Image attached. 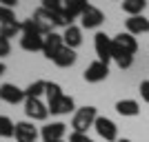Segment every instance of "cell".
Segmentation results:
<instances>
[{
    "instance_id": "17",
    "label": "cell",
    "mask_w": 149,
    "mask_h": 142,
    "mask_svg": "<svg viewBox=\"0 0 149 142\" xmlns=\"http://www.w3.org/2000/svg\"><path fill=\"white\" fill-rule=\"evenodd\" d=\"M76 51L74 49H69V47H62L60 49V53H58L56 58H54V62H56V67H60V69H67V67H71L76 62Z\"/></svg>"
},
{
    "instance_id": "7",
    "label": "cell",
    "mask_w": 149,
    "mask_h": 142,
    "mask_svg": "<svg viewBox=\"0 0 149 142\" xmlns=\"http://www.w3.org/2000/svg\"><path fill=\"white\" fill-rule=\"evenodd\" d=\"M107 76H109V64H105V62H100V60L91 62V64L82 71V78L87 82H102Z\"/></svg>"
},
{
    "instance_id": "5",
    "label": "cell",
    "mask_w": 149,
    "mask_h": 142,
    "mask_svg": "<svg viewBox=\"0 0 149 142\" xmlns=\"http://www.w3.org/2000/svg\"><path fill=\"white\" fill-rule=\"evenodd\" d=\"M93 129L98 131V136L105 138L107 142H116V140H118V127H116V122L109 120V118H105V116H98V120H96V124H93Z\"/></svg>"
},
{
    "instance_id": "21",
    "label": "cell",
    "mask_w": 149,
    "mask_h": 142,
    "mask_svg": "<svg viewBox=\"0 0 149 142\" xmlns=\"http://www.w3.org/2000/svg\"><path fill=\"white\" fill-rule=\"evenodd\" d=\"M16 136V124L11 122V118L0 116V138H13Z\"/></svg>"
},
{
    "instance_id": "22",
    "label": "cell",
    "mask_w": 149,
    "mask_h": 142,
    "mask_svg": "<svg viewBox=\"0 0 149 142\" xmlns=\"http://www.w3.org/2000/svg\"><path fill=\"white\" fill-rule=\"evenodd\" d=\"M45 96H47V102H54V100H58L60 96H65V93H62V87L58 85V82H47Z\"/></svg>"
},
{
    "instance_id": "8",
    "label": "cell",
    "mask_w": 149,
    "mask_h": 142,
    "mask_svg": "<svg viewBox=\"0 0 149 142\" xmlns=\"http://www.w3.org/2000/svg\"><path fill=\"white\" fill-rule=\"evenodd\" d=\"M102 22H105V13L93 5H89L87 11L80 16V27L82 29H96V27H100Z\"/></svg>"
},
{
    "instance_id": "18",
    "label": "cell",
    "mask_w": 149,
    "mask_h": 142,
    "mask_svg": "<svg viewBox=\"0 0 149 142\" xmlns=\"http://www.w3.org/2000/svg\"><path fill=\"white\" fill-rule=\"evenodd\" d=\"M147 2L145 0H125L123 2V11L129 13V16H143Z\"/></svg>"
},
{
    "instance_id": "11",
    "label": "cell",
    "mask_w": 149,
    "mask_h": 142,
    "mask_svg": "<svg viewBox=\"0 0 149 142\" xmlns=\"http://www.w3.org/2000/svg\"><path fill=\"white\" fill-rule=\"evenodd\" d=\"M16 142H36L38 140V129L33 122H16Z\"/></svg>"
},
{
    "instance_id": "9",
    "label": "cell",
    "mask_w": 149,
    "mask_h": 142,
    "mask_svg": "<svg viewBox=\"0 0 149 142\" xmlns=\"http://www.w3.org/2000/svg\"><path fill=\"white\" fill-rule=\"evenodd\" d=\"M0 100H5L7 105H18L22 100H27L25 89H20V87L11 85V82H5V85H0Z\"/></svg>"
},
{
    "instance_id": "3",
    "label": "cell",
    "mask_w": 149,
    "mask_h": 142,
    "mask_svg": "<svg viewBox=\"0 0 149 142\" xmlns=\"http://www.w3.org/2000/svg\"><path fill=\"white\" fill-rule=\"evenodd\" d=\"M25 113H27V118H31V120L42 122V120L49 118V107L42 105L40 98H27L25 100Z\"/></svg>"
},
{
    "instance_id": "15",
    "label": "cell",
    "mask_w": 149,
    "mask_h": 142,
    "mask_svg": "<svg viewBox=\"0 0 149 142\" xmlns=\"http://www.w3.org/2000/svg\"><path fill=\"white\" fill-rule=\"evenodd\" d=\"M62 40H65V47H69V49L80 47V42H82V31H80V27H76V25L67 27L65 33H62Z\"/></svg>"
},
{
    "instance_id": "29",
    "label": "cell",
    "mask_w": 149,
    "mask_h": 142,
    "mask_svg": "<svg viewBox=\"0 0 149 142\" xmlns=\"http://www.w3.org/2000/svg\"><path fill=\"white\" fill-rule=\"evenodd\" d=\"M60 142H62V140H60Z\"/></svg>"
},
{
    "instance_id": "26",
    "label": "cell",
    "mask_w": 149,
    "mask_h": 142,
    "mask_svg": "<svg viewBox=\"0 0 149 142\" xmlns=\"http://www.w3.org/2000/svg\"><path fill=\"white\" fill-rule=\"evenodd\" d=\"M140 98H143L145 102H149V80L140 82Z\"/></svg>"
},
{
    "instance_id": "1",
    "label": "cell",
    "mask_w": 149,
    "mask_h": 142,
    "mask_svg": "<svg viewBox=\"0 0 149 142\" xmlns=\"http://www.w3.org/2000/svg\"><path fill=\"white\" fill-rule=\"evenodd\" d=\"M96 120H98L96 107H80L71 120V129H74V133H87V129L96 124Z\"/></svg>"
},
{
    "instance_id": "19",
    "label": "cell",
    "mask_w": 149,
    "mask_h": 142,
    "mask_svg": "<svg viewBox=\"0 0 149 142\" xmlns=\"http://www.w3.org/2000/svg\"><path fill=\"white\" fill-rule=\"evenodd\" d=\"M18 33H22V25H20L18 20H13V22H5V25H0V36L2 38H16Z\"/></svg>"
},
{
    "instance_id": "27",
    "label": "cell",
    "mask_w": 149,
    "mask_h": 142,
    "mask_svg": "<svg viewBox=\"0 0 149 142\" xmlns=\"http://www.w3.org/2000/svg\"><path fill=\"white\" fill-rule=\"evenodd\" d=\"M5 71H7V67H5V64H2V62H0V76L5 73Z\"/></svg>"
},
{
    "instance_id": "23",
    "label": "cell",
    "mask_w": 149,
    "mask_h": 142,
    "mask_svg": "<svg viewBox=\"0 0 149 142\" xmlns=\"http://www.w3.org/2000/svg\"><path fill=\"white\" fill-rule=\"evenodd\" d=\"M16 20V16H13V9H9V7H2L0 5V25H5V22H13Z\"/></svg>"
},
{
    "instance_id": "4",
    "label": "cell",
    "mask_w": 149,
    "mask_h": 142,
    "mask_svg": "<svg viewBox=\"0 0 149 142\" xmlns=\"http://www.w3.org/2000/svg\"><path fill=\"white\" fill-rule=\"evenodd\" d=\"M93 44H96V56H98V60L109 64V60H111V38L107 36L105 31H98V33L93 36Z\"/></svg>"
},
{
    "instance_id": "20",
    "label": "cell",
    "mask_w": 149,
    "mask_h": 142,
    "mask_svg": "<svg viewBox=\"0 0 149 142\" xmlns=\"http://www.w3.org/2000/svg\"><path fill=\"white\" fill-rule=\"evenodd\" d=\"M45 87H47V80H33L25 89V98H40L45 93Z\"/></svg>"
},
{
    "instance_id": "25",
    "label": "cell",
    "mask_w": 149,
    "mask_h": 142,
    "mask_svg": "<svg viewBox=\"0 0 149 142\" xmlns=\"http://www.w3.org/2000/svg\"><path fill=\"white\" fill-rule=\"evenodd\" d=\"M69 142H93L87 133H71L69 136Z\"/></svg>"
},
{
    "instance_id": "10",
    "label": "cell",
    "mask_w": 149,
    "mask_h": 142,
    "mask_svg": "<svg viewBox=\"0 0 149 142\" xmlns=\"http://www.w3.org/2000/svg\"><path fill=\"white\" fill-rule=\"evenodd\" d=\"M47 107H49V113H54V116H65V113H71L76 109V102L71 96H60L58 100H54V102H47Z\"/></svg>"
},
{
    "instance_id": "13",
    "label": "cell",
    "mask_w": 149,
    "mask_h": 142,
    "mask_svg": "<svg viewBox=\"0 0 149 142\" xmlns=\"http://www.w3.org/2000/svg\"><path fill=\"white\" fill-rule=\"evenodd\" d=\"M125 27H127V33H131V36L149 33V20L145 16H129L125 20Z\"/></svg>"
},
{
    "instance_id": "12",
    "label": "cell",
    "mask_w": 149,
    "mask_h": 142,
    "mask_svg": "<svg viewBox=\"0 0 149 142\" xmlns=\"http://www.w3.org/2000/svg\"><path fill=\"white\" fill-rule=\"evenodd\" d=\"M65 131H67V124L65 122H51V124H45L42 127L40 136H42L45 142H60Z\"/></svg>"
},
{
    "instance_id": "28",
    "label": "cell",
    "mask_w": 149,
    "mask_h": 142,
    "mask_svg": "<svg viewBox=\"0 0 149 142\" xmlns=\"http://www.w3.org/2000/svg\"><path fill=\"white\" fill-rule=\"evenodd\" d=\"M116 142H131V140H127V138H118Z\"/></svg>"
},
{
    "instance_id": "14",
    "label": "cell",
    "mask_w": 149,
    "mask_h": 142,
    "mask_svg": "<svg viewBox=\"0 0 149 142\" xmlns=\"http://www.w3.org/2000/svg\"><path fill=\"white\" fill-rule=\"evenodd\" d=\"M42 42L45 36H40V33H22V38H20V47L25 51H42Z\"/></svg>"
},
{
    "instance_id": "24",
    "label": "cell",
    "mask_w": 149,
    "mask_h": 142,
    "mask_svg": "<svg viewBox=\"0 0 149 142\" xmlns=\"http://www.w3.org/2000/svg\"><path fill=\"white\" fill-rule=\"evenodd\" d=\"M9 53H11V42H9L7 38H2V36H0V58L9 56Z\"/></svg>"
},
{
    "instance_id": "2",
    "label": "cell",
    "mask_w": 149,
    "mask_h": 142,
    "mask_svg": "<svg viewBox=\"0 0 149 142\" xmlns=\"http://www.w3.org/2000/svg\"><path fill=\"white\" fill-rule=\"evenodd\" d=\"M111 47L116 51H120V53H129V56H134L138 51V40L136 36H131V33H127V31H120L116 38H111Z\"/></svg>"
},
{
    "instance_id": "16",
    "label": "cell",
    "mask_w": 149,
    "mask_h": 142,
    "mask_svg": "<svg viewBox=\"0 0 149 142\" xmlns=\"http://www.w3.org/2000/svg\"><path fill=\"white\" fill-rule=\"evenodd\" d=\"M116 111L120 116H127V118H134L140 113V105H138L136 100H118L116 102Z\"/></svg>"
},
{
    "instance_id": "6",
    "label": "cell",
    "mask_w": 149,
    "mask_h": 142,
    "mask_svg": "<svg viewBox=\"0 0 149 142\" xmlns=\"http://www.w3.org/2000/svg\"><path fill=\"white\" fill-rule=\"evenodd\" d=\"M65 47V40H62L60 33H49V36H45V42H42V53L47 60H54V58L60 53V49Z\"/></svg>"
}]
</instances>
